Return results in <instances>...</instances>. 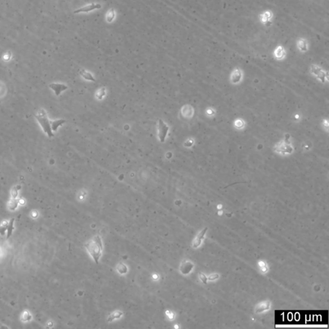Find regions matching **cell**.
<instances>
[{
  "instance_id": "1",
  "label": "cell",
  "mask_w": 329,
  "mask_h": 329,
  "mask_svg": "<svg viewBox=\"0 0 329 329\" xmlns=\"http://www.w3.org/2000/svg\"><path fill=\"white\" fill-rule=\"evenodd\" d=\"M272 149L275 153L281 156H290L294 151V146L292 145L289 137H285L275 143Z\"/></svg>"
},
{
  "instance_id": "2",
  "label": "cell",
  "mask_w": 329,
  "mask_h": 329,
  "mask_svg": "<svg viewBox=\"0 0 329 329\" xmlns=\"http://www.w3.org/2000/svg\"><path fill=\"white\" fill-rule=\"evenodd\" d=\"M86 248L88 249L90 255L93 258L96 262H98L100 257L101 250H102V242L99 237H96L91 242H89L86 245Z\"/></svg>"
},
{
  "instance_id": "3",
  "label": "cell",
  "mask_w": 329,
  "mask_h": 329,
  "mask_svg": "<svg viewBox=\"0 0 329 329\" xmlns=\"http://www.w3.org/2000/svg\"><path fill=\"white\" fill-rule=\"evenodd\" d=\"M310 74L314 78L323 84H328V74L327 71L322 68L321 67L313 64L310 67Z\"/></svg>"
},
{
  "instance_id": "4",
  "label": "cell",
  "mask_w": 329,
  "mask_h": 329,
  "mask_svg": "<svg viewBox=\"0 0 329 329\" xmlns=\"http://www.w3.org/2000/svg\"><path fill=\"white\" fill-rule=\"evenodd\" d=\"M36 118H37L39 123L42 126L45 133L48 135L49 137H52L53 136V134L52 131L51 124H50V122H49L48 119L47 115L45 111L44 110H41L38 112Z\"/></svg>"
},
{
  "instance_id": "5",
  "label": "cell",
  "mask_w": 329,
  "mask_h": 329,
  "mask_svg": "<svg viewBox=\"0 0 329 329\" xmlns=\"http://www.w3.org/2000/svg\"><path fill=\"white\" fill-rule=\"evenodd\" d=\"M230 83L233 86H237L242 82L244 80V72L239 67H236L231 72L230 75Z\"/></svg>"
},
{
  "instance_id": "6",
  "label": "cell",
  "mask_w": 329,
  "mask_h": 329,
  "mask_svg": "<svg viewBox=\"0 0 329 329\" xmlns=\"http://www.w3.org/2000/svg\"><path fill=\"white\" fill-rule=\"evenodd\" d=\"M168 127L165 124L162 120H160L159 121V137L160 141L161 142H164L166 136H167L168 133Z\"/></svg>"
},
{
  "instance_id": "7",
  "label": "cell",
  "mask_w": 329,
  "mask_h": 329,
  "mask_svg": "<svg viewBox=\"0 0 329 329\" xmlns=\"http://www.w3.org/2000/svg\"><path fill=\"white\" fill-rule=\"evenodd\" d=\"M101 8V5L100 4H97V3H91V4H89L86 5V6L82 7L79 8V9H78L77 10H75L74 13L77 14V13H80V12H90V11H92L93 10L95 9H98V8Z\"/></svg>"
},
{
  "instance_id": "8",
  "label": "cell",
  "mask_w": 329,
  "mask_h": 329,
  "mask_svg": "<svg viewBox=\"0 0 329 329\" xmlns=\"http://www.w3.org/2000/svg\"><path fill=\"white\" fill-rule=\"evenodd\" d=\"M270 307H271V302L269 301H264L257 305L255 308V313L257 314L262 313L264 311L269 310Z\"/></svg>"
},
{
  "instance_id": "9",
  "label": "cell",
  "mask_w": 329,
  "mask_h": 329,
  "mask_svg": "<svg viewBox=\"0 0 329 329\" xmlns=\"http://www.w3.org/2000/svg\"><path fill=\"white\" fill-rule=\"evenodd\" d=\"M233 127L237 131H243L246 127V122L242 118H237L233 122Z\"/></svg>"
},
{
  "instance_id": "10",
  "label": "cell",
  "mask_w": 329,
  "mask_h": 329,
  "mask_svg": "<svg viewBox=\"0 0 329 329\" xmlns=\"http://www.w3.org/2000/svg\"><path fill=\"white\" fill-rule=\"evenodd\" d=\"M207 230H208L207 228H204L202 230L200 233H199L198 235L197 236V237L195 238V239L194 240V241H193V247L196 248V247H198L201 245L202 240L204 239V235H205V233H206Z\"/></svg>"
},
{
  "instance_id": "11",
  "label": "cell",
  "mask_w": 329,
  "mask_h": 329,
  "mask_svg": "<svg viewBox=\"0 0 329 329\" xmlns=\"http://www.w3.org/2000/svg\"><path fill=\"white\" fill-rule=\"evenodd\" d=\"M193 268V265L192 263L185 261V262H183L181 264V271L182 272L183 274L187 275L189 273V272L192 271Z\"/></svg>"
},
{
  "instance_id": "12",
  "label": "cell",
  "mask_w": 329,
  "mask_h": 329,
  "mask_svg": "<svg viewBox=\"0 0 329 329\" xmlns=\"http://www.w3.org/2000/svg\"><path fill=\"white\" fill-rule=\"evenodd\" d=\"M50 87L55 91L56 95H59L62 91H63L67 89L66 86L64 85V84H52L50 85Z\"/></svg>"
},
{
  "instance_id": "13",
  "label": "cell",
  "mask_w": 329,
  "mask_h": 329,
  "mask_svg": "<svg viewBox=\"0 0 329 329\" xmlns=\"http://www.w3.org/2000/svg\"><path fill=\"white\" fill-rule=\"evenodd\" d=\"M205 114H206L207 117L212 119V118L215 116L216 114H217V110L213 107H208L205 110Z\"/></svg>"
},
{
  "instance_id": "14",
  "label": "cell",
  "mask_w": 329,
  "mask_h": 329,
  "mask_svg": "<svg viewBox=\"0 0 329 329\" xmlns=\"http://www.w3.org/2000/svg\"><path fill=\"white\" fill-rule=\"evenodd\" d=\"M64 122H65V121L63 120H57V121H53V122H50V124H51L52 129L53 131H55L57 129V128L59 127V126L62 125Z\"/></svg>"
},
{
  "instance_id": "15",
  "label": "cell",
  "mask_w": 329,
  "mask_h": 329,
  "mask_svg": "<svg viewBox=\"0 0 329 329\" xmlns=\"http://www.w3.org/2000/svg\"><path fill=\"white\" fill-rule=\"evenodd\" d=\"M115 18V12H114V10L113 8H111V9L109 10L108 14H107V16H106V19L108 22H111L112 21H113V19Z\"/></svg>"
},
{
  "instance_id": "16",
  "label": "cell",
  "mask_w": 329,
  "mask_h": 329,
  "mask_svg": "<svg viewBox=\"0 0 329 329\" xmlns=\"http://www.w3.org/2000/svg\"><path fill=\"white\" fill-rule=\"evenodd\" d=\"M14 222V219H11L10 221L9 224H8L7 226V238H9L11 235H12V233L14 229V226H13Z\"/></svg>"
},
{
  "instance_id": "17",
  "label": "cell",
  "mask_w": 329,
  "mask_h": 329,
  "mask_svg": "<svg viewBox=\"0 0 329 329\" xmlns=\"http://www.w3.org/2000/svg\"><path fill=\"white\" fill-rule=\"evenodd\" d=\"M322 125L323 127V130H324L325 132H327V133H328V128H329V123H328V120L327 119H323L322 120Z\"/></svg>"
},
{
  "instance_id": "18",
  "label": "cell",
  "mask_w": 329,
  "mask_h": 329,
  "mask_svg": "<svg viewBox=\"0 0 329 329\" xmlns=\"http://www.w3.org/2000/svg\"><path fill=\"white\" fill-rule=\"evenodd\" d=\"M275 57L278 59H282L284 57V55H285V53L282 51V50H278V52H275Z\"/></svg>"
},
{
  "instance_id": "19",
  "label": "cell",
  "mask_w": 329,
  "mask_h": 329,
  "mask_svg": "<svg viewBox=\"0 0 329 329\" xmlns=\"http://www.w3.org/2000/svg\"><path fill=\"white\" fill-rule=\"evenodd\" d=\"M199 278H200V280L204 283V284H206L208 278L206 277V275L201 272V273H199Z\"/></svg>"
},
{
  "instance_id": "20",
  "label": "cell",
  "mask_w": 329,
  "mask_h": 329,
  "mask_svg": "<svg viewBox=\"0 0 329 329\" xmlns=\"http://www.w3.org/2000/svg\"><path fill=\"white\" fill-rule=\"evenodd\" d=\"M259 266L260 267L261 269H262V271L263 272H266L267 271V270H268V268H267L266 267V264H265V262H262V261H261V262H259Z\"/></svg>"
},
{
  "instance_id": "21",
  "label": "cell",
  "mask_w": 329,
  "mask_h": 329,
  "mask_svg": "<svg viewBox=\"0 0 329 329\" xmlns=\"http://www.w3.org/2000/svg\"><path fill=\"white\" fill-rule=\"evenodd\" d=\"M219 278V274H213L210 275V276L208 277V280L212 281V280H215L216 279H218Z\"/></svg>"
},
{
  "instance_id": "22",
  "label": "cell",
  "mask_w": 329,
  "mask_h": 329,
  "mask_svg": "<svg viewBox=\"0 0 329 329\" xmlns=\"http://www.w3.org/2000/svg\"><path fill=\"white\" fill-rule=\"evenodd\" d=\"M17 206H18V201H17L16 200H14L13 201L11 202L10 209L12 210H15L16 208L17 207Z\"/></svg>"
},
{
  "instance_id": "23",
  "label": "cell",
  "mask_w": 329,
  "mask_h": 329,
  "mask_svg": "<svg viewBox=\"0 0 329 329\" xmlns=\"http://www.w3.org/2000/svg\"><path fill=\"white\" fill-rule=\"evenodd\" d=\"M7 226H8V225H5V226H0V233H1V235H4V234H5V232L6 231V230L7 229Z\"/></svg>"
},
{
  "instance_id": "24",
  "label": "cell",
  "mask_w": 329,
  "mask_h": 329,
  "mask_svg": "<svg viewBox=\"0 0 329 329\" xmlns=\"http://www.w3.org/2000/svg\"><path fill=\"white\" fill-rule=\"evenodd\" d=\"M82 75H83V76H84V77H86V78H89V79H91V80H93V78H92L91 75H90L89 74H88V73L86 72H84V73H83V74H82Z\"/></svg>"
},
{
  "instance_id": "25",
  "label": "cell",
  "mask_w": 329,
  "mask_h": 329,
  "mask_svg": "<svg viewBox=\"0 0 329 329\" xmlns=\"http://www.w3.org/2000/svg\"><path fill=\"white\" fill-rule=\"evenodd\" d=\"M294 119H298V120H300V118H301V116H300V115L298 113H297L296 114H295V115H294Z\"/></svg>"
}]
</instances>
